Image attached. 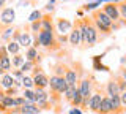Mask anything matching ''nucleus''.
I'll list each match as a JSON object with an SVG mask.
<instances>
[{
    "mask_svg": "<svg viewBox=\"0 0 126 114\" xmlns=\"http://www.w3.org/2000/svg\"><path fill=\"white\" fill-rule=\"evenodd\" d=\"M10 54H8V51H6V46H3V45H0V59H3V57H8Z\"/></svg>",
    "mask_w": 126,
    "mask_h": 114,
    "instance_id": "obj_41",
    "label": "nucleus"
},
{
    "mask_svg": "<svg viewBox=\"0 0 126 114\" xmlns=\"http://www.w3.org/2000/svg\"><path fill=\"white\" fill-rule=\"evenodd\" d=\"M5 3H6V0H0V8H5Z\"/></svg>",
    "mask_w": 126,
    "mask_h": 114,
    "instance_id": "obj_50",
    "label": "nucleus"
},
{
    "mask_svg": "<svg viewBox=\"0 0 126 114\" xmlns=\"http://www.w3.org/2000/svg\"><path fill=\"white\" fill-rule=\"evenodd\" d=\"M69 114H82V111H80L79 108H73V109L69 111Z\"/></svg>",
    "mask_w": 126,
    "mask_h": 114,
    "instance_id": "obj_47",
    "label": "nucleus"
},
{
    "mask_svg": "<svg viewBox=\"0 0 126 114\" xmlns=\"http://www.w3.org/2000/svg\"><path fill=\"white\" fill-rule=\"evenodd\" d=\"M102 97H104V93H102V89L99 90H94V92L90 95L88 98V105H87V109L88 111H92V113H96L99 111V106H101V101H102Z\"/></svg>",
    "mask_w": 126,
    "mask_h": 114,
    "instance_id": "obj_6",
    "label": "nucleus"
},
{
    "mask_svg": "<svg viewBox=\"0 0 126 114\" xmlns=\"http://www.w3.org/2000/svg\"><path fill=\"white\" fill-rule=\"evenodd\" d=\"M22 97L25 98L29 103H35V95H33V89H24Z\"/></svg>",
    "mask_w": 126,
    "mask_h": 114,
    "instance_id": "obj_33",
    "label": "nucleus"
},
{
    "mask_svg": "<svg viewBox=\"0 0 126 114\" xmlns=\"http://www.w3.org/2000/svg\"><path fill=\"white\" fill-rule=\"evenodd\" d=\"M21 114H41V109L35 103H29L27 101L25 105L21 106Z\"/></svg>",
    "mask_w": 126,
    "mask_h": 114,
    "instance_id": "obj_17",
    "label": "nucleus"
},
{
    "mask_svg": "<svg viewBox=\"0 0 126 114\" xmlns=\"http://www.w3.org/2000/svg\"><path fill=\"white\" fill-rule=\"evenodd\" d=\"M6 111H8V109H6L2 103H0V114H6Z\"/></svg>",
    "mask_w": 126,
    "mask_h": 114,
    "instance_id": "obj_48",
    "label": "nucleus"
},
{
    "mask_svg": "<svg viewBox=\"0 0 126 114\" xmlns=\"http://www.w3.org/2000/svg\"><path fill=\"white\" fill-rule=\"evenodd\" d=\"M47 3H49V5H54V6H55V0H49Z\"/></svg>",
    "mask_w": 126,
    "mask_h": 114,
    "instance_id": "obj_52",
    "label": "nucleus"
},
{
    "mask_svg": "<svg viewBox=\"0 0 126 114\" xmlns=\"http://www.w3.org/2000/svg\"><path fill=\"white\" fill-rule=\"evenodd\" d=\"M30 2H32V3H33V5H35V3H36V0H30Z\"/></svg>",
    "mask_w": 126,
    "mask_h": 114,
    "instance_id": "obj_54",
    "label": "nucleus"
},
{
    "mask_svg": "<svg viewBox=\"0 0 126 114\" xmlns=\"http://www.w3.org/2000/svg\"><path fill=\"white\" fill-rule=\"evenodd\" d=\"M32 78H33V89H46L49 86V76L44 71L35 74Z\"/></svg>",
    "mask_w": 126,
    "mask_h": 114,
    "instance_id": "obj_10",
    "label": "nucleus"
},
{
    "mask_svg": "<svg viewBox=\"0 0 126 114\" xmlns=\"http://www.w3.org/2000/svg\"><path fill=\"white\" fill-rule=\"evenodd\" d=\"M25 103H27V100H25V98H24L22 95L14 97V105H16V106H19V108H21V106H22V105H25Z\"/></svg>",
    "mask_w": 126,
    "mask_h": 114,
    "instance_id": "obj_39",
    "label": "nucleus"
},
{
    "mask_svg": "<svg viewBox=\"0 0 126 114\" xmlns=\"http://www.w3.org/2000/svg\"><path fill=\"white\" fill-rule=\"evenodd\" d=\"M41 30H49V32H54V30H55L52 14H44V13H43V18H41Z\"/></svg>",
    "mask_w": 126,
    "mask_h": 114,
    "instance_id": "obj_13",
    "label": "nucleus"
},
{
    "mask_svg": "<svg viewBox=\"0 0 126 114\" xmlns=\"http://www.w3.org/2000/svg\"><path fill=\"white\" fill-rule=\"evenodd\" d=\"M118 2H120V0H115V2H110V3H106V5L101 8V10H102V11H104V13L109 16V19H110L112 22H118V21H120Z\"/></svg>",
    "mask_w": 126,
    "mask_h": 114,
    "instance_id": "obj_7",
    "label": "nucleus"
},
{
    "mask_svg": "<svg viewBox=\"0 0 126 114\" xmlns=\"http://www.w3.org/2000/svg\"><path fill=\"white\" fill-rule=\"evenodd\" d=\"M41 18H43V11H41V10H33V11L30 13V16H29V22L41 21Z\"/></svg>",
    "mask_w": 126,
    "mask_h": 114,
    "instance_id": "obj_31",
    "label": "nucleus"
},
{
    "mask_svg": "<svg viewBox=\"0 0 126 114\" xmlns=\"http://www.w3.org/2000/svg\"><path fill=\"white\" fill-rule=\"evenodd\" d=\"M120 101H121V105H123V108H125V111H126V90L120 93Z\"/></svg>",
    "mask_w": 126,
    "mask_h": 114,
    "instance_id": "obj_43",
    "label": "nucleus"
},
{
    "mask_svg": "<svg viewBox=\"0 0 126 114\" xmlns=\"http://www.w3.org/2000/svg\"><path fill=\"white\" fill-rule=\"evenodd\" d=\"M30 30H32L33 33H38V32H41V21L30 22Z\"/></svg>",
    "mask_w": 126,
    "mask_h": 114,
    "instance_id": "obj_35",
    "label": "nucleus"
},
{
    "mask_svg": "<svg viewBox=\"0 0 126 114\" xmlns=\"http://www.w3.org/2000/svg\"><path fill=\"white\" fill-rule=\"evenodd\" d=\"M21 86H22L24 89H33V78L24 74V78H22V81H21Z\"/></svg>",
    "mask_w": 126,
    "mask_h": 114,
    "instance_id": "obj_29",
    "label": "nucleus"
},
{
    "mask_svg": "<svg viewBox=\"0 0 126 114\" xmlns=\"http://www.w3.org/2000/svg\"><path fill=\"white\" fill-rule=\"evenodd\" d=\"M113 78H115V81H117V84H118L120 93H121V92H125V90H126V81L120 76V74H117V76H113Z\"/></svg>",
    "mask_w": 126,
    "mask_h": 114,
    "instance_id": "obj_34",
    "label": "nucleus"
},
{
    "mask_svg": "<svg viewBox=\"0 0 126 114\" xmlns=\"http://www.w3.org/2000/svg\"><path fill=\"white\" fill-rule=\"evenodd\" d=\"M6 51L10 56H16V54H21V46L16 41H8L6 43Z\"/></svg>",
    "mask_w": 126,
    "mask_h": 114,
    "instance_id": "obj_22",
    "label": "nucleus"
},
{
    "mask_svg": "<svg viewBox=\"0 0 126 114\" xmlns=\"http://www.w3.org/2000/svg\"><path fill=\"white\" fill-rule=\"evenodd\" d=\"M11 76H13L16 81L21 82V81H22V78H24V73H22L19 68H14V70H13V74H11Z\"/></svg>",
    "mask_w": 126,
    "mask_h": 114,
    "instance_id": "obj_37",
    "label": "nucleus"
},
{
    "mask_svg": "<svg viewBox=\"0 0 126 114\" xmlns=\"http://www.w3.org/2000/svg\"><path fill=\"white\" fill-rule=\"evenodd\" d=\"M125 57H126V56H125Z\"/></svg>",
    "mask_w": 126,
    "mask_h": 114,
    "instance_id": "obj_56",
    "label": "nucleus"
},
{
    "mask_svg": "<svg viewBox=\"0 0 126 114\" xmlns=\"http://www.w3.org/2000/svg\"><path fill=\"white\" fill-rule=\"evenodd\" d=\"M76 89H77V86H68V87H66V90L63 92V97H65V100L68 101V103H71L74 93H76Z\"/></svg>",
    "mask_w": 126,
    "mask_h": 114,
    "instance_id": "obj_25",
    "label": "nucleus"
},
{
    "mask_svg": "<svg viewBox=\"0 0 126 114\" xmlns=\"http://www.w3.org/2000/svg\"><path fill=\"white\" fill-rule=\"evenodd\" d=\"M29 5H33L30 0H19V2H17V6H21V8H24V6H29Z\"/></svg>",
    "mask_w": 126,
    "mask_h": 114,
    "instance_id": "obj_42",
    "label": "nucleus"
},
{
    "mask_svg": "<svg viewBox=\"0 0 126 114\" xmlns=\"http://www.w3.org/2000/svg\"><path fill=\"white\" fill-rule=\"evenodd\" d=\"M3 74H5V71H3V70L0 68V76H3Z\"/></svg>",
    "mask_w": 126,
    "mask_h": 114,
    "instance_id": "obj_53",
    "label": "nucleus"
},
{
    "mask_svg": "<svg viewBox=\"0 0 126 114\" xmlns=\"http://www.w3.org/2000/svg\"><path fill=\"white\" fill-rule=\"evenodd\" d=\"M14 82H16V79L13 76H11L10 73H5L2 78H0V87H3V89H10V87H13L14 86Z\"/></svg>",
    "mask_w": 126,
    "mask_h": 114,
    "instance_id": "obj_18",
    "label": "nucleus"
},
{
    "mask_svg": "<svg viewBox=\"0 0 126 114\" xmlns=\"http://www.w3.org/2000/svg\"><path fill=\"white\" fill-rule=\"evenodd\" d=\"M80 103H82V95L79 92V89H76V93H74L73 100H71V106L73 108H80Z\"/></svg>",
    "mask_w": 126,
    "mask_h": 114,
    "instance_id": "obj_28",
    "label": "nucleus"
},
{
    "mask_svg": "<svg viewBox=\"0 0 126 114\" xmlns=\"http://www.w3.org/2000/svg\"><path fill=\"white\" fill-rule=\"evenodd\" d=\"M38 37V41H39V46L49 49V51H58L62 48L58 45L57 38H55V32H49V30H41V32L36 33Z\"/></svg>",
    "mask_w": 126,
    "mask_h": 114,
    "instance_id": "obj_2",
    "label": "nucleus"
},
{
    "mask_svg": "<svg viewBox=\"0 0 126 114\" xmlns=\"http://www.w3.org/2000/svg\"><path fill=\"white\" fill-rule=\"evenodd\" d=\"M110 103H112V114H123L125 113V108L120 101V93L110 97Z\"/></svg>",
    "mask_w": 126,
    "mask_h": 114,
    "instance_id": "obj_15",
    "label": "nucleus"
},
{
    "mask_svg": "<svg viewBox=\"0 0 126 114\" xmlns=\"http://www.w3.org/2000/svg\"><path fill=\"white\" fill-rule=\"evenodd\" d=\"M106 95H109V97H112V95H118L120 93V89H118V84H117V81H115V78H110V79L107 81V84H106Z\"/></svg>",
    "mask_w": 126,
    "mask_h": 114,
    "instance_id": "obj_12",
    "label": "nucleus"
},
{
    "mask_svg": "<svg viewBox=\"0 0 126 114\" xmlns=\"http://www.w3.org/2000/svg\"><path fill=\"white\" fill-rule=\"evenodd\" d=\"M65 81H66V84L68 86H77L79 84V74L76 71V68L74 67H68V70H66V73H65Z\"/></svg>",
    "mask_w": 126,
    "mask_h": 114,
    "instance_id": "obj_11",
    "label": "nucleus"
},
{
    "mask_svg": "<svg viewBox=\"0 0 126 114\" xmlns=\"http://www.w3.org/2000/svg\"><path fill=\"white\" fill-rule=\"evenodd\" d=\"M82 21H84V24H85V46H84V49L85 48H93V46L101 40L99 32L96 30L93 21L88 16H87V18H82Z\"/></svg>",
    "mask_w": 126,
    "mask_h": 114,
    "instance_id": "obj_1",
    "label": "nucleus"
},
{
    "mask_svg": "<svg viewBox=\"0 0 126 114\" xmlns=\"http://www.w3.org/2000/svg\"><path fill=\"white\" fill-rule=\"evenodd\" d=\"M125 113H126V111H125Z\"/></svg>",
    "mask_w": 126,
    "mask_h": 114,
    "instance_id": "obj_57",
    "label": "nucleus"
},
{
    "mask_svg": "<svg viewBox=\"0 0 126 114\" xmlns=\"http://www.w3.org/2000/svg\"><path fill=\"white\" fill-rule=\"evenodd\" d=\"M98 6H99V3H98V2H93V3H85V5L82 6V10H85V11H94V10H98Z\"/></svg>",
    "mask_w": 126,
    "mask_h": 114,
    "instance_id": "obj_36",
    "label": "nucleus"
},
{
    "mask_svg": "<svg viewBox=\"0 0 126 114\" xmlns=\"http://www.w3.org/2000/svg\"><path fill=\"white\" fill-rule=\"evenodd\" d=\"M0 68H2L5 73H8V71L11 70V57H10V56L0 59Z\"/></svg>",
    "mask_w": 126,
    "mask_h": 114,
    "instance_id": "obj_27",
    "label": "nucleus"
},
{
    "mask_svg": "<svg viewBox=\"0 0 126 114\" xmlns=\"http://www.w3.org/2000/svg\"><path fill=\"white\" fill-rule=\"evenodd\" d=\"M5 98V90H2L0 89V103H2V100Z\"/></svg>",
    "mask_w": 126,
    "mask_h": 114,
    "instance_id": "obj_49",
    "label": "nucleus"
},
{
    "mask_svg": "<svg viewBox=\"0 0 126 114\" xmlns=\"http://www.w3.org/2000/svg\"><path fill=\"white\" fill-rule=\"evenodd\" d=\"M55 27H57L58 33H62V35H68V33L71 32V29H73V22H71L69 19L58 18L57 21H55Z\"/></svg>",
    "mask_w": 126,
    "mask_h": 114,
    "instance_id": "obj_9",
    "label": "nucleus"
},
{
    "mask_svg": "<svg viewBox=\"0 0 126 114\" xmlns=\"http://www.w3.org/2000/svg\"><path fill=\"white\" fill-rule=\"evenodd\" d=\"M68 43L73 48H80V32H79L77 21L73 24V29H71V32L68 33Z\"/></svg>",
    "mask_w": 126,
    "mask_h": 114,
    "instance_id": "obj_8",
    "label": "nucleus"
},
{
    "mask_svg": "<svg viewBox=\"0 0 126 114\" xmlns=\"http://www.w3.org/2000/svg\"><path fill=\"white\" fill-rule=\"evenodd\" d=\"M16 19V11L13 6H5L0 11V27H10L13 25Z\"/></svg>",
    "mask_w": 126,
    "mask_h": 114,
    "instance_id": "obj_5",
    "label": "nucleus"
},
{
    "mask_svg": "<svg viewBox=\"0 0 126 114\" xmlns=\"http://www.w3.org/2000/svg\"><path fill=\"white\" fill-rule=\"evenodd\" d=\"M33 95H35V103L49 100V93L46 92V89H33Z\"/></svg>",
    "mask_w": 126,
    "mask_h": 114,
    "instance_id": "obj_20",
    "label": "nucleus"
},
{
    "mask_svg": "<svg viewBox=\"0 0 126 114\" xmlns=\"http://www.w3.org/2000/svg\"><path fill=\"white\" fill-rule=\"evenodd\" d=\"M66 70H68V65H65V64H55L54 65V74L55 76L63 78L65 73H66Z\"/></svg>",
    "mask_w": 126,
    "mask_h": 114,
    "instance_id": "obj_24",
    "label": "nucleus"
},
{
    "mask_svg": "<svg viewBox=\"0 0 126 114\" xmlns=\"http://www.w3.org/2000/svg\"><path fill=\"white\" fill-rule=\"evenodd\" d=\"M25 62V57L22 54H16V56L11 57V67L13 68H21V65Z\"/></svg>",
    "mask_w": 126,
    "mask_h": 114,
    "instance_id": "obj_23",
    "label": "nucleus"
},
{
    "mask_svg": "<svg viewBox=\"0 0 126 114\" xmlns=\"http://www.w3.org/2000/svg\"><path fill=\"white\" fill-rule=\"evenodd\" d=\"M93 87H94V79L92 74H84L77 84V89L82 98H90V95L93 93Z\"/></svg>",
    "mask_w": 126,
    "mask_h": 114,
    "instance_id": "obj_3",
    "label": "nucleus"
},
{
    "mask_svg": "<svg viewBox=\"0 0 126 114\" xmlns=\"http://www.w3.org/2000/svg\"><path fill=\"white\" fill-rule=\"evenodd\" d=\"M44 11H47V14H49V13L52 14L54 11H55V6H54V5H49V3H47V5L44 6Z\"/></svg>",
    "mask_w": 126,
    "mask_h": 114,
    "instance_id": "obj_44",
    "label": "nucleus"
},
{
    "mask_svg": "<svg viewBox=\"0 0 126 114\" xmlns=\"http://www.w3.org/2000/svg\"><path fill=\"white\" fill-rule=\"evenodd\" d=\"M16 27L14 25H10V27H2V33H0V40L2 41H11L13 38V33H14Z\"/></svg>",
    "mask_w": 126,
    "mask_h": 114,
    "instance_id": "obj_19",
    "label": "nucleus"
},
{
    "mask_svg": "<svg viewBox=\"0 0 126 114\" xmlns=\"http://www.w3.org/2000/svg\"><path fill=\"white\" fill-rule=\"evenodd\" d=\"M2 105L5 106L6 109L16 108V105H14V97H8V95H5V98H3V100H2Z\"/></svg>",
    "mask_w": 126,
    "mask_h": 114,
    "instance_id": "obj_32",
    "label": "nucleus"
},
{
    "mask_svg": "<svg viewBox=\"0 0 126 114\" xmlns=\"http://www.w3.org/2000/svg\"><path fill=\"white\" fill-rule=\"evenodd\" d=\"M118 74H120V76L126 81V67H121V68H120V73H118Z\"/></svg>",
    "mask_w": 126,
    "mask_h": 114,
    "instance_id": "obj_46",
    "label": "nucleus"
},
{
    "mask_svg": "<svg viewBox=\"0 0 126 114\" xmlns=\"http://www.w3.org/2000/svg\"><path fill=\"white\" fill-rule=\"evenodd\" d=\"M118 11H120V19L126 25V0H120L118 2Z\"/></svg>",
    "mask_w": 126,
    "mask_h": 114,
    "instance_id": "obj_26",
    "label": "nucleus"
},
{
    "mask_svg": "<svg viewBox=\"0 0 126 114\" xmlns=\"http://www.w3.org/2000/svg\"><path fill=\"white\" fill-rule=\"evenodd\" d=\"M35 67H36V65H35L33 62H29V60H25V62H24V64L21 65V68H19V70H21V71H22L24 74H25V73H30L32 70L35 68Z\"/></svg>",
    "mask_w": 126,
    "mask_h": 114,
    "instance_id": "obj_30",
    "label": "nucleus"
},
{
    "mask_svg": "<svg viewBox=\"0 0 126 114\" xmlns=\"http://www.w3.org/2000/svg\"><path fill=\"white\" fill-rule=\"evenodd\" d=\"M62 2H69V0H62Z\"/></svg>",
    "mask_w": 126,
    "mask_h": 114,
    "instance_id": "obj_55",
    "label": "nucleus"
},
{
    "mask_svg": "<svg viewBox=\"0 0 126 114\" xmlns=\"http://www.w3.org/2000/svg\"><path fill=\"white\" fill-rule=\"evenodd\" d=\"M77 16H84V10H79L77 11Z\"/></svg>",
    "mask_w": 126,
    "mask_h": 114,
    "instance_id": "obj_51",
    "label": "nucleus"
},
{
    "mask_svg": "<svg viewBox=\"0 0 126 114\" xmlns=\"http://www.w3.org/2000/svg\"><path fill=\"white\" fill-rule=\"evenodd\" d=\"M102 57H104V54H101V56H93V68L94 70H102V71H109V68L107 67H104L101 64L102 62Z\"/></svg>",
    "mask_w": 126,
    "mask_h": 114,
    "instance_id": "obj_21",
    "label": "nucleus"
},
{
    "mask_svg": "<svg viewBox=\"0 0 126 114\" xmlns=\"http://www.w3.org/2000/svg\"><path fill=\"white\" fill-rule=\"evenodd\" d=\"M55 38H57V41H58V45H60V46L65 45V43L68 41V35H62V33L57 35V33H55Z\"/></svg>",
    "mask_w": 126,
    "mask_h": 114,
    "instance_id": "obj_38",
    "label": "nucleus"
},
{
    "mask_svg": "<svg viewBox=\"0 0 126 114\" xmlns=\"http://www.w3.org/2000/svg\"><path fill=\"white\" fill-rule=\"evenodd\" d=\"M17 92H19V89L13 86V87H10V89L5 90V95H8V97H14V95H17Z\"/></svg>",
    "mask_w": 126,
    "mask_h": 114,
    "instance_id": "obj_40",
    "label": "nucleus"
},
{
    "mask_svg": "<svg viewBox=\"0 0 126 114\" xmlns=\"http://www.w3.org/2000/svg\"><path fill=\"white\" fill-rule=\"evenodd\" d=\"M38 73H43V68L39 65H36L33 70H32V76H35V74H38Z\"/></svg>",
    "mask_w": 126,
    "mask_h": 114,
    "instance_id": "obj_45",
    "label": "nucleus"
},
{
    "mask_svg": "<svg viewBox=\"0 0 126 114\" xmlns=\"http://www.w3.org/2000/svg\"><path fill=\"white\" fill-rule=\"evenodd\" d=\"M32 33L30 32H25V30H22L21 35H19V38H17V45L21 46V48H30L32 46Z\"/></svg>",
    "mask_w": 126,
    "mask_h": 114,
    "instance_id": "obj_14",
    "label": "nucleus"
},
{
    "mask_svg": "<svg viewBox=\"0 0 126 114\" xmlns=\"http://www.w3.org/2000/svg\"><path fill=\"white\" fill-rule=\"evenodd\" d=\"M47 87H50V92H52V93L63 95V92L66 90L68 84H66L65 78H60V76H55V74H52V76L49 78V86H47Z\"/></svg>",
    "mask_w": 126,
    "mask_h": 114,
    "instance_id": "obj_4",
    "label": "nucleus"
},
{
    "mask_svg": "<svg viewBox=\"0 0 126 114\" xmlns=\"http://www.w3.org/2000/svg\"><path fill=\"white\" fill-rule=\"evenodd\" d=\"M98 114H112V103H110V97L109 95L102 97V101H101Z\"/></svg>",
    "mask_w": 126,
    "mask_h": 114,
    "instance_id": "obj_16",
    "label": "nucleus"
}]
</instances>
